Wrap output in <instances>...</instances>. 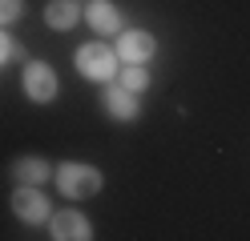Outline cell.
<instances>
[{
  "label": "cell",
  "mask_w": 250,
  "mask_h": 241,
  "mask_svg": "<svg viewBox=\"0 0 250 241\" xmlns=\"http://www.w3.org/2000/svg\"><path fill=\"white\" fill-rule=\"evenodd\" d=\"M12 213H17L21 221H28V225H37V221L49 217V201H44V193L21 185L17 193H12Z\"/></svg>",
  "instance_id": "277c9868"
},
{
  "label": "cell",
  "mask_w": 250,
  "mask_h": 241,
  "mask_svg": "<svg viewBox=\"0 0 250 241\" xmlns=\"http://www.w3.org/2000/svg\"><path fill=\"white\" fill-rule=\"evenodd\" d=\"M12 56V37H4V32H0V64H4Z\"/></svg>",
  "instance_id": "4fadbf2b"
},
{
  "label": "cell",
  "mask_w": 250,
  "mask_h": 241,
  "mask_svg": "<svg viewBox=\"0 0 250 241\" xmlns=\"http://www.w3.org/2000/svg\"><path fill=\"white\" fill-rule=\"evenodd\" d=\"M53 237L57 241H85L93 233H89V221L81 213H57L53 217Z\"/></svg>",
  "instance_id": "52a82bcc"
},
{
  "label": "cell",
  "mask_w": 250,
  "mask_h": 241,
  "mask_svg": "<svg viewBox=\"0 0 250 241\" xmlns=\"http://www.w3.org/2000/svg\"><path fill=\"white\" fill-rule=\"evenodd\" d=\"M121 85H125V89H133V93H142V89L149 85V73H146V69H137V64H129V69L121 73Z\"/></svg>",
  "instance_id": "8fae6325"
},
{
  "label": "cell",
  "mask_w": 250,
  "mask_h": 241,
  "mask_svg": "<svg viewBox=\"0 0 250 241\" xmlns=\"http://www.w3.org/2000/svg\"><path fill=\"white\" fill-rule=\"evenodd\" d=\"M57 181H61V193L65 197H93V193L101 189V173L93 169V165H77V161H65L57 173Z\"/></svg>",
  "instance_id": "6da1fadb"
},
{
  "label": "cell",
  "mask_w": 250,
  "mask_h": 241,
  "mask_svg": "<svg viewBox=\"0 0 250 241\" xmlns=\"http://www.w3.org/2000/svg\"><path fill=\"white\" fill-rule=\"evenodd\" d=\"M24 93H28V101L49 105L53 96H57V73L44 60H28L24 64Z\"/></svg>",
  "instance_id": "3957f363"
},
{
  "label": "cell",
  "mask_w": 250,
  "mask_h": 241,
  "mask_svg": "<svg viewBox=\"0 0 250 241\" xmlns=\"http://www.w3.org/2000/svg\"><path fill=\"white\" fill-rule=\"evenodd\" d=\"M17 16H21V0H0V24L17 20Z\"/></svg>",
  "instance_id": "7c38bea8"
},
{
  "label": "cell",
  "mask_w": 250,
  "mask_h": 241,
  "mask_svg": "<svg viewBox=\"0 0 250 241\" xmlns=\"http://www.w3.org/2000/svg\"><path fill=\"white\" fill-rule=\"evenodd\" d=\"M81 8H77V0H49V8H44V24L49 28H73Z\"/></svg>",
  "instance_id": "9c48e42d"
},
{
  "label": "cell",
  "mask_w": 250,
  "mask_h": 241,
  "mask_svg": "<svg viewBox=\"0 0 250 241\" xmlns=\"http://www.w3.org/2000/svg\"><path fill=\"white\" fill-rule=\"evenodd\" d=\"M153 53H158V40L149 37V32H121V40H117V56L121 60H129V64H142V60H149Z\"/></svg>",
  "instance_id": "5b68a950"
},
{
  "label": "cell",
  "mask_w": 250,
  "mask_h": 241,
  "mask_svg": "<svg viewBox=\"0 0 250 241\" xmlns=\"http://www.w3.org/2000/svg\"><path fill=\"white\" fill-rule=\"evenodd\" d=\"M101 101H105V109H109V117H117V121H133L137 112H142L133 89H125V85H109Z\"/></svg>",
  "instance_id": "8992f818"
},
{
  "label": "cell",
  "mask_w": 250,
  "mask_h": 241,
  "mask_svg": "<svg viewBox=\"0 0 250 241\" xmlns=\"http://www.w3.org/2000/svg\"><path fill=\"white\" fill-rule=\"evenodd\" d=\"M89 24L105 37H113V32H121V12L109 0H89Z\"/></svg>",
  "instance_id": "ba28073f"
},
{
  "label": "cell",
  "mask_w": 250,
  "mask_h": 241,
  "mask_svg": "<svg viewBox=\"0 0 250 241\" xmlns=\"http://www.w3.org/2000/svg\"><path fill=\"white\" fill-rule=\"evenodd\" d=\"M12 173H17L21 185H41L53 169H49V161H44V157H21L17 165H12Z\"/></svg>",
  "instance_id": "30bf717a"
},
{
  "label": "cell",
  "mask_w": 250,
  "mask_h": 241,
  "mask_svg": "<svg viewBox=\"0 0 250 241\" xmlns=\"http://www.w3.org/2000/svg\"><path fill=\"white\" fill-rule=\"evenodd\" d=\"M77 69H81V76H89V80H109L117 73V56H113V48L93 40L85 48H77Z\"/></svg>",
  "instance_id": "7a4b0ae2"
}]
</instances>
